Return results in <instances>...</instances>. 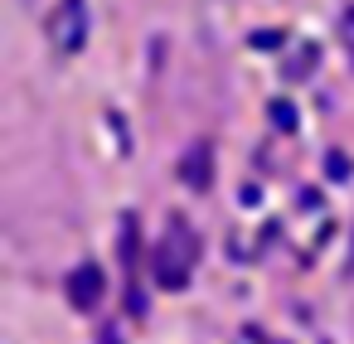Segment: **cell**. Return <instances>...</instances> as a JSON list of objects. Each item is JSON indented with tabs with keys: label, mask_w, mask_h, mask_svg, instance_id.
Masks as SVG:
<instances>
[{
	"label": "cell",
	"mask_w": 354,
	"mask_h": 344,
	"mask_svg": "<svg viewBox=\"0 0 354 344\" xmlns=\"http://www.w3.org/2000/svg\"><path fill=\"white\" fill-rule=\"evenodd\" d=\"M325 170H330V180H349L354 175V165L339 155V151H330V160H325Z\"/></svg>",
	"instance_id": "7"
},
{
	"label": "cell",
	"mask_w": 354,
	"mask_h": 344,
	"mask_svg": "<svg viewBox=\"0 0 354 344\" xmlns=\"http://www.w3.org/2000/svg\"><path fill=\"white\" fill-rule=\"evenodd\" d=\"M315 59H320V54H315V44H310V49H306V54H301L296 64H286V78H301L306 68H315Z\"/></svg>",
	"instance_id": "8"
},
{
	"label": "cell",
	"mask_w": 354,
	"mask_h": 344,
	"mask_svg": "<svg viewBox=\"0 0 354 344\" xmlns=\"http://www.w3.org/2000/svg\"><path fill=\"white\" fill-rule=\"evenodd\" d=\"M194 257H199V238H189L185 223L175 218V223H170V238L156 247V276H160V286L180 291L185 276H189V262H194Z\"/></svg>",
	"instance_id": "1"
},
{
	"label": "cell",
	"mask_w": 354,
	"mask_h": 344,
	"mask_svg": "<svg viewBox=\"0 0 354 344\" xmlns=\"http://www.w3.org/2000/svg\"><path fill=\"white\" fill-rule=\"evenodd\" d=\"M83 35H88V25H83V0H64V10H59V20H54L59 49H64V54H78V49H83Z\"/></svg>",
	"instance_id": "2"
},
{
	"label": "cell",
	"mask_w": 354,
	"mask_h": 344,
	"mask_svg": "<svg viewBox=\"0 0 354 344\" xmlns=\"http://www.w3.org/2000/svg\"><path fill=\"white\" fill-rule=\"evenodd\" d=\"M252 49H262V54L281 49V30H257V35H252Z\"/></svg>",
	"instance_id": "6"
},
{
	"label": "cell",
	"mask_w": 354,
	"mask_h": 344,
	"mask_svg": "<svg viewBox=\"0 0 354 344\" xmlns=\"http://www.w3.org/2000/svg\"><path fill=\"white\" fill-rule=\"evenodd\" d=\"M209 160H214V151H209V141H199V146L185 155V170H180V180H185L189 189H199V194L214 184V165H209Z\"/></svg>",
	"instance_id": "4"
},
{
	"label": "cell",
	"mask_w": 354,
	"mask_h": 344,
	"mask_svg": "<svg viewBox=\"0 0 354 344\" xmlns=\"http://www.w3.org/2000/svg\"><path fill=\"white\" fill-rule=\"evenodd\" d=\"M102 291H107V286H102V271H97L93 262H88V267H78V271L68 276V296H73V305H78V310H97Z\"/></svg>",
	"instance_id": "3"
},
{
	"label": "cell",
	"mask_w": 354,
	"mask_h": 344,
	"mask_svg": "<svg viewBox=\"0 0 354 344\" xmlns=\"http://www.w3.org/2000/svg\"><path fill=\"white\" fill-rule=\"evenodd\" d=\"M267 112H272V122H277L281 131H296V107H291L286 97H277V102H272Z\"/></svg>",
	"instance_id": "5"
}]
</instances>
